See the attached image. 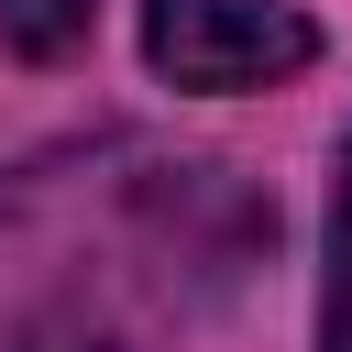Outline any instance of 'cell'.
I'll return each instance as SVG.
<instances>
[{"instance_id": "cell-2", "label": "cell", "mask_w": 352, "mask_h": 352, "mask_svg": "<svg viewBox=\"0 0 352 352\" xmlns=\"http://www.w3.org/2000/svg\"><path fill=\"white\" fill-rule=\"evenodd\" d=\"M319 352H352V143L330 187V275H319Z\"/></svg>"}, {"instance_id": "cell-4", "label": "cell", "mask_w": 352, "mask_h": 352, "mask_svg": "<svg viewBox=\"0 0 352 352\" xmlns=\"http://www.w3.org/2000/svg\"><path fill=\"white\" fill-rule=\"evenodd\" d=\"M88 352H110V341H88Z\"/></svg>"}, {"instance_id": "cell-1", "label": "cell", "mask_w": 352, "mask_h": 352, "mask_svg": "<svg viewBox=\"0 0 352 352\" xmlns=\"http://www.w3.org/2000/svg\"><path fill=\"white\" fill-rule=\"evenodd\" d=\"M143 55L165 88L242 99V88H286L319 55V22L297 0H143Z\"/></svg>"}, {"instance_id": "cell-3", "label": "cell", "mask_w": 352, "mask_h": 352, "mask_svg": "<svg viewBox=\"0 0 352 352\" xmlns=\"http://www.w3.org/2000/svg\"><path fill=\"white\" fill-rule=\"evenodd\" d=\"M99 22V0H0V44L11 55H77Z\"/></svg>"}]
</instances>
